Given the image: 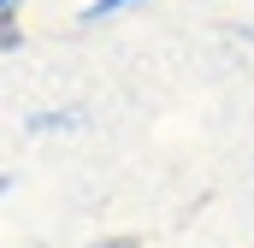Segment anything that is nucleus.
<instances>
[{
  "mask_svg": "<svg viewBox=\"0 0 254 248\" xmlns=\"http://www.w3.org/2000/svg\"><path fill=\"white\" fill-rule=\"evenodd\" d=\"M119 6H130V0H95V6H89V18H107V12H119Z\"/></svg>",
  "mask_w": 254,
  "mask_h": 248,
  "instance_id": "obj_1",
  "label": "nucleus"
},
{
  "mask_svg": "<svg viewBox=\"0 0 254 248\" xmlns=\"http://www.w3.org/2000/svg\"><path fill=\"white\" fill-rule=\"evenodd\" d=\"M0 42H12V30H6V24H0Z\"/></svg>",
  "mask_w": 254,
  "mask_h": 248,
  "instance_id": "obj_2",
  "label": "nucleus"
},
{
  "mask_svg": "<svg viewBox=\"0 0 254 248\" xmlns=\"http://www.w3.org/2000/svg\"><path fill=\"white\" fill-rule=\"evenodd\" d=\"M6 6H18V0H0V12H6Z\"/></svg>",
  "mask_w": 254,
  "mask_h": 248,
  "instance_id": "obj_3",
  "label": "nucleus"
}]
</instances>
